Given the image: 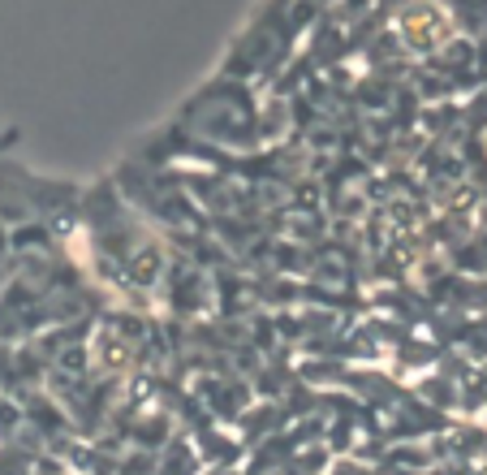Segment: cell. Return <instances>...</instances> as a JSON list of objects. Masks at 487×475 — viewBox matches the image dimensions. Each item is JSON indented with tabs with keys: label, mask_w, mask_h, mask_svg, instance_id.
I'll return each instance as SVG.
<instances>
[{
	"label": "cell",
	"mask_w": 487,
	"mask_h": 475,
	"mask_svg": "<svg viewBox=\"0 0 487 475\" xmlns=\"http://www.w3.org/2000/svg\"><path fill=\"white\" fill-rule=\"evenodd\" d=\"M397 35H401V44L410 52H436L449 44L453 22H449V13L440 4H432V0H410L397 13Z\"/></svg>",
	"instance_id": "6da1fadb"
},
{
	"label": "cell",
	"mask_w": 487,
	"mask_h": 475,
	"mask_svg": "<svg viewBox=\"0 0 487 475\" xmlns=\"http://www.w3.org/2000/svg\"><path fill=\"white\" fill-rule=\"evenodd\" d=\"M96 351H99V359H108V368H113V372H122L125 359H130V351H125V346H117L113 337H99Z\"/></svg>",
	"instance_id": "7a4b0ae2"
}]
</instances>
